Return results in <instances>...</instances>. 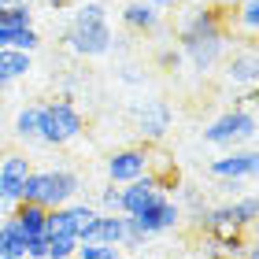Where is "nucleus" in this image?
<instances>
[{
	"label": "nucleus",
	"instance_id": "obj_38",
	"mask_svg": "<svg viewBox=\"0 0 259 259\" xmlns=\"http://www.w3.org/2000/svg\"><path fill=\"white\" fill-rule=\"evenodd\" d=\"M8 259H11V255H8Z\"/></svg>",
	"mask_w": 259,
	"mask_h": 259
},
{
	"label": "nucleus",
	"instance_id": "obj_30",
	"mask_svg": "<svg viewBox=\"0 0 259 259\" xmlns=\"http://www.w3.org/2000/svg\"><path fill=\"white\" fill-rule=\"evenodd\" d=\"M241 259H259V248H255V241H248V248H244Z\"/></svg>",
	"mask_w": 259,
	"mask_h": 259
},
{
	"label": "nucleus",
	"instance_id": "obj_16",
	"mask_svg": "<svg viewBox=\"0 0 259 259\" xmlns=\"http://www.w3.org/2000/svg\"><path fill=\"white\" fill-rule=\"evenodd\" d=\"M122 237H126V215H122V211H115V215L100 211V219H97V241H100V244H115V248H119Z\"/></svg>",
	"mask_w": 259,
	"mask_h": 259
},
{
	"label": "nucleus",
	"instance_id": "obj_24",
	"mask_svg": "<svg viewBox=\"0 0 259 259\" xmlns=\"http://www.w3.org/2000/svg\"><path fill=\"white\" fill-rule=\"evenodd\" d=\"M11 49H22V52H37L41 49V33L33 30V26H26V30H15V41H11Z\"/></svg>",
	"mask_w": 259,
	"mask_h": 259
},
{
	"label": "nucleus",
	"instance_id": "obj_34",
	"mask_svg": "<svg viewBox=\"0 0 259 259\" xmlns=\"http://www.w3.org/2000/svg\"><path fill=\"white\" fill-rule=\"evenodd\" d=\"M193 4H207V0H193Z\"/></svg>",
	"mask_w": 259,
	"mask_h": 259
},
{
	"label": "nucleus",
	"instance_id": "obj_12",
	"mask_svg": "<svg viewBox=\"0 0 259 259\" xmlns=\"http://www.w3.org/2000/svg\"><path fill=\"white\" fill-rule=\"evenodd\" d=\"M159 11L148 4V0H130L122 8V26L134 30V33H156L159 30Z\"/></svg>",
	"mask_w": 259,
	"mask_h": 259
},
{
	"label": "nucleus",
	"instance_id": "obj_28",
	"mask_svg": "<svg viewBox=\"0 0 259 259\" xmlns=\"http://www.w3.org/2000/svg\"><path fill=\"white\" fill-rule=\"evenodd\" d=\"M122 81H130V85H137V81H141V74H137L134 67H126V70H122Z\"/></svg>",
	"mask_w": 259,
	"mask_h": 259
},
{
	"label": "nucleus",
	"instance_id": "obj_7",
	"mask_svg": "<svg viewBox=\"0 0 259 259\" xmlns=\"http://www.w3.org/2000/svg\"><path fill=\"white\" fill-rule=\"evenodd\" d=\"M178 49L182 56L193 63V70H211L219 60H222V52H226V33H207V37H189V41H178Z\"/></svg>",
	"mask_w": 259,
	"mask_h": 259
},
{
	"label": "nucleus",
	"instance_id": "obj_6",
	"mask_svg": "<svg viewBox=\"0 0 259 259\" xmlns=\"http://www.w3.org/2000/svg\"><path fill=\"white\" fill-rule=\"evenodd\" d=\"M30 159L22 152H11V156H0V204L15 207L22 200V182L30 174Z\"/></svg>",
	"mask_w": 259,
	"mask_h": 259
},
{
	"label": "nucleus",
	"instance_id": "obj_26",
	"mask_svg": "<svg viewBox=\"0 0 259 259\" xmlns=\"http://www.w3.org/2000/svg\"><path fill=\"white\" fill-rule=\"evenodd\" d=\"M241 141H244V148H252V141H255V111L252 108H241Z\"/></svg>",
	"mask_w": 259,
	"mask_h": 259
},
{
	"label": "nucleus",
	"instance_id": "obj_5",
	"mask_svg": "<svg viewBox=\"0 0 259 259\" xmlns=\"http://www.w3.org/2000/svg\"><path fill=\"white\" fill-rule=\"evenodd\" d=\"M255 167H259L255 148H233V152H226V156L211 159L207 174L215 182H244V178H255Z\"/></svg>",
	"mask_w": 259,
	"mask_h": 259
},
{
	"label": "nucleus",
	"instance_id": "obj_3",
	"mask_svg": "<svg viewBox=\"0 0 259 259\" xmlns=\"http://www.w3.org/2000/svg\"><path fill=\"white\" fill-rule=\"evenodd\" d=\"M81 193V178L74 170H67V167H56V170H41V196H37V204L41 207H67V204H74Z\"/></svg>",
	"mask_w": 259,
	"mask_h": 259
},
{
	"label": "nucleus",
	"instance_id": "obj_21",
	"mask_svg": "<svg viewBox=\"0 0 259 259\" xmlns=\"http://www.w3.org/2000/svg\"><path fill=\"white\" fill-rule=\"evenodd\" d=\"M78 237L74 233H52L49 237V259H74Z\"/></svg>",
	"mask_w": 259,
	"mask_h": 259
},
{
	"label": "nucleus",
	"instance_id": "obj_19",
	"mask_svg": "<svg viewBox=\"0 0 259 259\" xmlns=\"http://www.w3.org/2000/svg\"><path fill=\"white\" fill-rule=\"evenodd\" d=\"M15 137L19 141H37V104H26L15 115Z\"/></svg>",
	"mask_w": 259,
	"mask_h": 259
},
{
	"label": "nucleus",
	"instance_id": "obj_1",
	"mask_svg": "<svg viewBox=\"0 0 259 259\" xmlns=\"http://www.w3.org/2000/svg\"><path fill=\"white\" fill-rule=\"evenodd\" d=\"M63 45L74 56H85V60H97V56H108L115 49V33L108 22V8L100 0H89L74 11L70 26L63 30Z\"/></svg>",
	"mask_w": 259,
	"mask_h": 259
},
{
	"label": "nucleus",
	"instance_id": "obj_18",
	"mask_svg": "<svg viewBox=\"0 0 259 259\" xmlns=\"http://www.w3.org/2000/svg\"><path fill=\"white\" fill-rule=\"evenodd\" d=\"M233 26H241L248 33V41L255 37V30H259V0H241L237 15H233Z\"/></svg>",
	"mask_w": 259,
	"mask_h": 259
},
{
	"label": "nucleus",
	"instance_id": "obj_37",
	"mask_svg": "<svg viewBox=\"0 0 259 259\" xmlns=\"http://www.w3.org/2000/svg\"><path fill=\"white\" fill-rule=\"evenodd\" d=\"M100 4H104V0H100Z\"/></svg>",
	"mask_w": 259,
	"mask_h": 259
},
{
	"label": "nucleus",
	"instance_id": "obj_32",
	"mask_svg": "<svg viewBox=\"0 0 259 259\" xmlns=\"http://www.w3.org/2000/svg\"><path fill=\"white\" fill-rule=\"evenodd\" d=\"M11 4H30V0H0V8H11Z\"/></svg>",
	"mask_w": 259,
	"mask_h": 259
},
{
	"label": "nucleus",
	"instance_id": "obj_11",
	"mask_svg": "<svg viewBox=\"0 0 259 259\" xmlns=\"http://www.w3.org/2000/svg\"><path fill=\"white\" fill-rule=\"evenodd\" d=\"M226 78L233 81V85H248V89H255V78H259L255 45H244L241 52H233V56H230V63H226Z\"/></svg>",
	"mask_w": 259,
	"mask_h": 259
},
{
	"label": "nucleus",
	"instance_id": "obj_4",
	"mask_svg": "<svg viewBox=\"0 0 259 259\" xmlns=\"http://www.w3.org/2000/svg\"><path fill=\"white\" fill-rule=\"evenodd\" d=\"M152 167V148L148 145H134V148H119L108 156V178L111 185H130L134 178L148 174Z\"/></svg>",
	"mask_w": 259,
	"mask_h": 259
},
{
	"label": "nucleus",
	"instance_id": "obj_13",
	"mask_svg": "<svg viewBox=\"0 0 259 259\" xmlns=\"http://www.w3.org/2000/svg\"><path fill=\"white\" fill-rule=\"evenodd\" d=\"M30 67H33L30 52H22V49H0V81H4V85L26 78Z\"/></svg>",
	"mask_w": 259,
	"mask_h": 259
},
{
	"label": "nucleus",
	"instance_id": "obj_2",
	"mask_svg": "<svg viewBox=\"0 0 259 259\" xmlns=\"http://www.w3.org/2000/svg\"><path fill=\"white\" fill-rule=\"evenodd\" d=\"M85 130V119L70 100H52V104H37V141L41 145L60 148L67 141L81 137Z\"/></svg>",
	"mask_w": 259,
	"mask_h": 259
},
{
	"label": "nucleus",
	"instance_id": "obj_23",
	"mask_svg": "<svg viewBox=\"0 0 259 259\" xmlns=\"http://www.w3.org/2000/svg\"><path fill=\"white\" fill-rule=\"evenodd\" d=\"M97 211H108V215L122 211V185H104V189H100V204H97Z\"/></svg>",
	"mask_w": 259,
	"mask_h": 259
},
{
	"label": "nucleus",
	"instance_id": "obj_9",
	"mask_svg": "<svg viewBox=\"0 0 259 259\" xmlns=\"http://www.w3.org/2000/svg\"><path fill=\"white\" fill-rule=\"evenodd\" d=\"M167 193L159 189L156 174H141L130 185H122V215H141L145 207H152L156 200H163Z\"/></svg>",
	"mask_w": 259,
	"mask_h": 259
},
{
	"label": "nucleus",
	"instance_id": "obj_22",
	"mask_svg": "<svg viewBox=\"0 0 259 259\" xmlns=\"http://www.w3.org/2000/svg\"><path fill=\"white\" fill-rule=\"evenodd\" d=\"M74 259H122V248H115V244H100V241H89V244H78Z\"/></svg>",
	"mask_w": 259,
	"mask_h": 259
},
{
	"label": "nucleus",
	"instance_id": "obj_31",
	"mask_svg": "<svg viewBox=\"0 0 259 259\" xmlns=\"http://www.w3.org/2000/svg\"><path fill=\"white\" fill-rule=\"evenodd\" d=\"M70 4V0H49V8H56V11H60V8H67Z\"/></svg>",
	"mask_w": 259,
	"mask_h": 259
},
{
	"label": "nucleus",
	"instance_id": "obj_17",
	"mask_svg": "<svg viewBox=\"0 0 259 259\" xmlns=\"http://www.w3.org/2000/svg\"><path fill=\"white\" fill-rule=\"evenodd\" d=\"M26 26H33V11H30V4L0 8V30H26Z\"/></svg>",
	"mask_w": 259,
	"mask_h": 259
},
{
	"label": "nucleus",
	"instance_id": "obj_8",
	"mask_svg": "<svg viewBox=\"0 0 259 259\" xmlns=\"http://www.w3.org/2000/svg\"><path fill=\"white\" fill-rule=\"evenodd\" d=\"M137 130H141V137H145V145L163 141V137H167V130H170V104L159 100V97L145 100L137 108Z\"/></svg>",
	"mask_w": 259,
	"mask_h": 259
},
{
	"label": "nucleus",
	"instance_id": "obj_20",
	"mask_svg": "<svg viewBox=\"0 0 259 259\" xmlns=\"http://www.w3.org/2000/svg\"><path fill=\"white\" fill-rule=\"evenodd\" d=\"M233 219H237V226L244 233H252V226H255V193H244L241 200H233Z\"/></svg>",
	"mask_w": 259,
	"mask_h": 259
},
{
	"label": "nucleus",
	"instance_id": "obj_14",
	"mask_svg": "<svg viewBox=\"0 0 259 259\" xmlns=\"http://www.w3.org/2000/svg\"><path fill=\"white\" fill-rule=\"evenodd\" d=\"M45 215H49V207H41V204H15L11 207V219L19 222V230L26 233V237H41L45 233Z\"/></svg>",
	"mask_w": 259,
	"mask_h": 259
},
{
	"label": "nucleus",
	"instance_id": "obj_35",
	"mask_svg": "<svg viewBox=\"0 0 259 259\" xmlns=\"http://www.w3.org/2000/svg\"><path fill=\"white\" fill-rule=\"evenodd\" d=\"M4 89H8V85H4V81H0V93H4Z\"/></svg>",
	"mask_w": 259,
	"mask_h": 259
},
{
	"label": "nucleus",
	"instance_id": "obj_15",
	"mask_svg": "<svg viewBox=\"0 0 259 259\" xmlns=\"http://www.w3.org/2000/svg\"><path fill=\"white\" fill-rule=\"evenodd\" d=\"M0 252L11 255V259H26V233L19 230V222L11 215L0 222Z\"/></svg>",
	"mask_w": 259,
	"mask_h": 259
},
{
	"label": "nucleus",
	"instance_id": "obj_33",
	"mask_svg": "<svg viewBox=\"0 0 259 259\" xmlns=\"http://www.w3.org/2000/svg\"><path fill=\"white\" fill-rule=\"evenodd\" d=\"M207 259H226V255H219V252H211V255H207Z\"/></svg>",
	"mask_w": 259,
	"mask_h": 259
},
{
	"label": "nucleus",
	"instance_id": "obj_25",
	"mask_svg": "<svg viewBox=\"0 0 259 259\" xmlns=\"http://www.w3.org/2000/svg\"><path fill=\"white\" fill-rule=\"evenodd\" d=\"M182 60H185V56H182V49H170V45L156 52V63H159V70H178V67H182Z\"/></svg>",
	"mask_w": 259,
	"mask_h": 259
},
{
	"label": "nucleus",
	"instance_id": "obj_10",
	"mask_svg": "<svg viewBox=\"0 0 259 259\" xmlns=\"http://www.w3.org/2000/svg\"><path fill=\"white\" fill-rule=\"evenodd\" d=\"M204 141L207 145H219V148H233L237 145L241 141V108H230V111H222L215 122H207Z\"/></svg>",
	"mask_w": 259,
	"mask_h": 259
},
{
	"label": "nucleus",
	"instance_id": "obj_36",
	"mask_svg": "<svg viewBox=\"0 0 259 259\" xmlns=\"http://www.w3.org/2000/svg\"><path fill=\"white\" fill-rule=\"evenodd\" d=\"M0 259H8V255H4V252H0Z\"/></svg>",
	"mask_w": 259,
	"mask_h": 259
},
{
	"label": "nucleus",
	"instance_id": "obj_27",
	"mask_svg": "<svg viewBox=\"0 0 259 259\" xmlns=\"http://www.w3.org/2000/svg\"><path fill=\"white\" fill-rule=\"evenodd\" d=\"M26 259H49V237H26Z\"/></svg>",
	"mask_w": 259,
	"mask_h": 259
},
{
	"label": "nucleus",
	"instance_id": "obj_29",
	"mask_svg": "<svg viewBox=\"0 0 259 259\" xmlns=\"http://www.w3.org/2000/svg\"><path fill=\"white\" fill-rule=\"evenodd\" d=\"M148 4H152V8H156L159 15H163V11H167V8H174V0H148Z\"/></svg>",
	"mask_w": 259,
	"mask_h": 259
}]
</instances>
